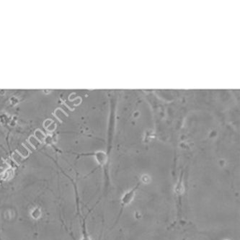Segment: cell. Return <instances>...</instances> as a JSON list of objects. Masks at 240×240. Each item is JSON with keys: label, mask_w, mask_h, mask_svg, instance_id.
Masks as SVG:
<instances>
[{"label": "cell", "mask_w": 240, "mask_h": 240, "mask_svg": "<svg viewBox=\"0 0 240 240\" xmlns=\"http://www.w3.org/2000/svg\"><path fill=\"white\" fill-rule=\"evenodd\" d=\"M135 192L136 189H133V190L128 191L126 193H124L122 198H121V203H122L124 206L130 204V203H131L132 200H133L134 196H135Z\"/></svg>", "instance_id": "obj_1"}, {"label": "cell", "mask_w": 240, "mask_h": 240, "mask_svg": "<svg viewBox=\"0 0 240 240\" xmlns=\"http://www.w3.org/2000/svg\"><path fill=\"white\" fill-rule=\"evenodd\" d=\"M40 215H41V211H40V210L39 209V208H36V209L33 210L32 213H31V216H32L33 219H38L40 216Z\"/></svg>", "instance_id": "obj_2"}, {"label": "cell", "mask_w": 240, "mask_h": 240, "mask_svg": "<svg viewBox=\"0 0 240 240\" xmlns=\"http://www.w3.org/2000/svg\"><path fill=\"white\" fill-rule=\"evenodd\" d=\"M82 240H91V239H89V238L87 236H84V237L82 238Z\"/></svg>", "instance_id": "obj_3"}]
</instances>
